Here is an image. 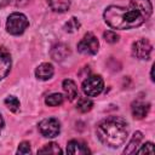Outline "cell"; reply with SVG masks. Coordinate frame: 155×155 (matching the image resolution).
Instances as JSON below:
<instances>
[{
  "label": "cell",
  "mask_w": 155,
  "mask_h": 155,
  "mask_svg": "<svg viewBox=\"0 0 155 155\" xmlns=\"http://www.w3.org/2000/svg\"><path fill=\"white\" fill-rule=\"evenodd\" d=\"M93 107V103L90 98H86V97H82L78 101V104H76V109L80 111V113H87L92 109Z\"/></svg>",
  "instance_id": "obj_16"
},
{
  "label": "cell",
  "mask_w": 155,
  "mask_h": 155,
  "mask_svg": "<svg viewBox=\"0 0 155 155\" xmlns=\"http://www.w3.org/2000/svg\"><path fill=\"white\" fill-rule=\"evenodd\" d=\"M62 87H63V91H64V93L69 101H74L78 97V86L73 80L65 79L63 81Z\"/></svg>",
  "instance_id": "obj_13"
},
{
  "label": "cell",
  "mask_w": 155,
  "mask_h": 155,
  "mask_svg": "<svg viewBox=\"0 0 155 155\" xmlns=\"http://www.w3.org/2000/svg\"><path fill=\"white\" fill-rule=\"evenodd\" d=\"M136 153H138V154H144V153L145 154H154V145L151 142H148V143L143 144V147L139 150H137Z\"/></svg>",
  "instance_id": "obj_22"
},
{
  "label": "cell",
  "mask_w": 155,
  "mask_h": 155,
  "mask_svg": "<svg viewBox=\"0 0 155 155\" xmlns=\"http://www.w3.org/2000/svg\"><path fill=\"white\" fill-rule=\"evenodd\" d=\"M39 131L46 138L57 137L61 132V124L54 117H47L39 122Z\"/></svg>",
  "instance_id": "obj_6"
},
{
  "label": "cell",
  "mask_w": 155,
  "mask_h": 155,
  "mask_svg": "<svg viewBox=\"0 0 155 155\" xmlns=\"http://www.w3.org/2000/svg\"><path fill=\"white\" fill-rule=\"evenodd\" d=\"M2 127H4V119H2V116H1V114H0V133H1V131H2Z\"/></svg>",
  "instance_id": "obj_25"
},
{
  "label": "cell",
  "mask_w": 155,
  "mask_h": 155,
  "mask_svg": "<svg viewBox=\"0 0 155 155\" xmlns=\"http://www.w3.org/2000/svg\"><path fill=\"white\" fill-rule=\"evenodd\" d=\"M69 54H70V50L64 44H58V45L53 46V48L51 51V56L54 61H63Z\"/></svg>",
  "instance_id": "obj_12"
},
{
  "label": "cell",
  "mask_w": 155,
  "mask_h": 155,
  "mask_svg": "<svg viewBox=\"0 0 155 155\" xmlns=\"http://www.w3.org/2000/svg\"><path fill=\"white\" fill-rule=\"evenodd\" d=\"M45 103L48 107H58L63 103V96L61 93H51L50 96L46 97Z\"/></svg>",
  "instance_id": "obj_18"
},
{
  "label": "cell",
  "mask_w": 155,
  "mask_h": 155,
  "mask_svg": "<svg viewBox=\"0 0 155 155\" xmlns=\"http://www.w3.org/2000/svg\"><path fill=\"white\" fill-rule=\"evenodd\" d=\"M103 36H104L105 41L109 42V44H114V42H117V41H119V35H117L115 31H113V30H107V31H104V33H103Z\"/></svg>",
  "instance_id": "obj_21"
},
{
  "label": "cell",
  "mask_w": 155,
  "mask_h": 155,
  "mask_svg": "<svg viewBox=\"0 0 155 155\" xmlns=\"http://www.w3.org/2000/svg\"><path fill=\"white\" fill-rule=\"evenodd\" d=\"M99 48L98 39L92 34L87 33L78 44V51L82 54H96Z\"/></svg>",
  "instance_id": "obj_5"
},
{
  "label": "cell",
  "mask_w": 155,
  "mask_h": 155,
  "mask_svg": "<svg viewBox=\"0 0 155 155\" xmlns=\"http://www.w3.org/2000/svg\"><path fill=\"white\" fill-rule=\"evenodd\" d=\"M54 73L53 65L51 63H42L35 69V76L39 80H48Z\"/></svg>",
  "instance_id": "obj_11"
},
{
  "label": "cell",
  "mask_w": 155,
  "mask_h": 155,
  "mask_svg": "<svg viewBox=\"0 0 155 155\" xmlns=\"http://www.w3.org/2000/svg\"><path fill=\"white\" fill-rule=\"evenodd\" d=\"M8 2H10V0H0V7H4V6H6Z\"/></svg>",
  "instance_id": "obj_24"
},
{
  "label": "cell",
  "mask_w": 155,
  "mask_h": 155,
  "mask_svg": "<svg viewBox=\"0 0 155 155\" xmlns=\"http://www.w3.org/2000/svg\"><path fill=\"white\" fill-rule=\"evenodd\" d=\"M5 104H6V107H7L11 111H13V113H16V111L19 110V101H18L16 97H13V96L6 97V98H5Z\"/></svg>",
  "instance_id": "obj_19"
},
{
  "label": "cell",
  "mask_w": 155,
  "mask_h": 155,
  "mask_svg": "<svg viewBox=\"0 0 155 155\" xmlns=\"http://www.w3.org/2000/svg\"><path fill=\"white\" fill-rule=\"evenodd\" d=\"M79 28H80V22H79L78 18H75V17H71V18L64 24V29H65L68 33H74V31H76Z\"/></svg>",
  "instance_id": "obj_20"
},
{
  "label": "cell",
  "mask_w": 155,
  "mask_h": 155,
  "mask_svg": "<svg viewBox=\"0 0 155 155\" xmlns=\"http://www.w3.org/2000/svg\"><path fill=\"white\" fill-rule=\"evenodd\" d=\"M149 109H150V104L149 103H145V102H142V101H137L132 104L131 107V111H132V115L134 119H143L148 115L149 113Z\"/></svg>",
  "instance_id": "obj_10"
},
{
  "label": "cell",
  "mask_w": 155,
  "mask_h": 155,
  "mask_svg": "<svg viewBox=\"0 0 155 155\" xmlns=\"http://www.w3.org/2000/svg\"><path fill=\"white\" fill-rule=\"evenodd\" d=\"M153 12L150 0H131L128 7L111 5L104 11V21L113 29H132L142 25Z\"/></svg>",
  "instance_id": "obj_1"
},
{
  "label": "cell",
  "mask_w": 155,
  "mask_h": 155,
  "mask_svg": "<svg viewBox=\"0 0 155 155\" xmlns=\"http://www.w3.org/2000/svg\"><path fill=\"white\" fill-rule=\"evenodd\" d=\"M67 153L71 155H86L90 154L91 151L87 148V145H85L82 142L73 139L67 144Z\"/></svg>",
  "instance_id": "obj_9"
},
{
  "label": "cell",
  "mask_w": 155,
  "mask_h": 155,
  "mask_svg": "<svg viewBox=\"0 0 155 155\" xmlns=\"http://www.w3.org/2000/svg\"><path fill=\"white\" fill-rule=\"evenodd\" d=\"M38 153L39 154H61L62 149L57 143H48V144H45L41 149H39Z\"/></svg>",
  "instance_id": "obj_17"
},
{
  "label": "cell",
  "mask_w": 155,
  "mask_h": 155,
  "mask_svg": "<svg viewBox=\"0 0 155 155\" xmlns=\"http://www.w3.org/2000/svg\"><path fill=\"white\" fill-rule=\"evenodd\" d=\"M82 91L87 97L98 96L104 88V81L99 75H91L82 81Z\"/></svg>",
  "instance_id": "obj_4"
},
{
  "label": "cell",
  "mask_w": 155,
  "mask_h": 155,
  "mask_svg": "<svg viewBox=\"0 0 155 155\" xmlns=\"http://www.w3.org/2000/svg\"><path fill=\"white\" fill-rule=\"evenodd\" d=\"M153 51V46L147 39H139L132 45V54L138 59H149Z\"/></svg>",
  "instance_id": "obj_7"
},
{
  "label": "cell",
  "mask_w": 155,
  "mask_h": 155,
  "mask_svg": "<svg viewBox=\"0 0 155 155\" xmlns=\"http://www.w3.org/2000/svg\"><path fill=\"white\" fill-rule=\"evenodd\" d=\"M142 139H143L142 132H136V133L132 136V138H131L130 143L127 144V147L125 148L124 153H125V154H134V153L137 151V148H138V145H139V143H140Z\"/></svg>",
  "instance_id": "obj_14"
},
{
  "label": "cell",
  "mask_w": 155,
  "mask_h": 155,
  "mask_svg": "<svg viewBox=\"0 0 155 155\" xmlns=\"http://www.w3.org/2000/svg\"><path fill=\"white\" fill-rule=\"evenodd\" d=\"M47 4L54 12H65L70 7V0H47Z\"/></svg>",
  "instance_id": "obj_15"
},
{
  "label": "cell",
  "mask_w": 155,
  "mask_h": 155,
  "mask_svg": "<svg viewBox=\"0 0 155 155\" xmlns=\"http://www.w3.org/2000/svg\"><path fill=\"white\" fill-rule=\"evenodd\" d=\"M29 21L28 18L19 12H13L8 16L6 21V30L12 35H21L28 28Z\"/></svg>",
  "instance_id": "obj_3"
},
{
  "label": "cell",
  "mask_w": 155,
  "mask_h": 155,
  "mask_svg": "<svg viewBox=\"0 0 155 155\" xmlns=\"http://www.w3.org/2000/svg\"><path fill=\"white\" fill-rule=\"evenodd\" d=\"M11 65H12V61L10 52L5 47L0 46V80H2L10 73Z\"/></svg>",
  "instance_id": "obj_8"
},
{
  "label": "cell",
  "mask_w": 155,
  "mask_h": 155,
  "mask_svg": "<svg viewBox=\"0 0 155 155\" xmlns=\"http://www.w3.org/2000/svg\"><path fill=\"white\" fill-rule=\"evenodd\" d=\"M30 153V144L28 142H22L17 149V154H29Z\"/></svg>",
  "instance_id": "obj_23"
},
{
  "label": "cell",
  "mask_w": 155,
  "mask_h": 155,
  "mask_svg": "<svg viewBox=\"0 0 155 155\" xmlns=\"http://www.w3.org/2000/svg\"><path fill=\"white\" fill-rule=\"evenodd\" d=\"M97 137L107 147L119 148L128 137L127 122L122 117L110 116L101 121L97 126Z\"/></svg>",
  "instance_id": "obj_2"
}]
</instances>
